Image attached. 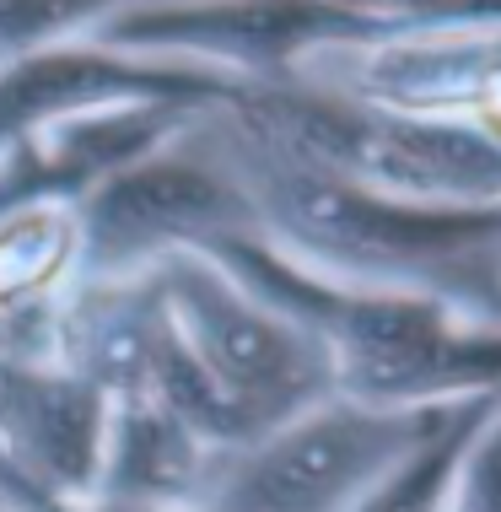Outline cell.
<instances>
[{
	"label": "cell",
	"instance_id": "obj_8",
	"mask_svg": "<svg viewBox=\"0 0 501 512\" xmlns=\"http://www.w3.org/2000/svg\"><path fill=\"white\" fill-rule=\"evenodd\" d=\"M243 221V195L216 178L200 162L178 157H146L130 162L97 189L92 200V232L97 248L108 254H151L162 243H189V238H232Z\"/></svg>",
	"mask_w": 501,
	"mask_h": 512
},
{
	"label": "cell",
	"instance_id": "obj_10",
	"mask_svg": "<svg viewBox=\"0 0 501 512\" xmlns=\"http://www.w3.org/2000/svg\"><path fill=\"white\" fill-rule=\"evenodd\" d=\"M173 98V92H200L184 76H151L135 65L92 60V54H54V60H33L22 71L0 81V135L22 130L27 119H54L60 108H87L108 98Z\"/></svg>",
	"mask_w": 501,
	"mask_h": 512
},
{
	"label": "cell",
	"instance_id": "obj_5",
	"mask_svg": "<svg viewBox=\"0 0 501 512\" xmlns=\"http://www.w3.org/2000/svg\"><path fill=\"white\" fill-rule=\"evenodd\" d=\"M157 308L254 437L334 394L318 335L248 292L227 265L173 259L157 286Z\"/></svg>",
	"mask_w": 501,
	"mask_h": 512
},
{
	"label": "cell",
	"instance_id": "obj_6",
	"mask_svg": "<svg viewBox=\"0 0 501 512\" xmlns=\"http://www.w3.org/2000/svg\"><path fill=\"white\" fill-rule=\"evenodd\" d=\"M108 432V399L60 367H0V475H17V496L87 502L97 486Z\"/></svg>",
	"mask_w": 501,
	"mask_h": 512
},
{
	"label": "cell",
	"instance_id": "obj_13",
	"mask_svg": "<svg viewBox=\"0 0 501 512\" xmlns=\"http://www.w3.org/2000/svg\"><path fill=\"white\" fill-rule=\"evenodd\" d=\"M108 0H0V49H27L49 33L87 22Z\"/></svg>",
	"mask_w": 501,
	"mask_h": 512
},
{
	"label": "cell",
	"instance_id": "obj_2",
	"mask_svg": "<svg viewBox=\"0 0 501 512\" xmlns=\"http://www.w3.org/2000/svg\"><path fill=\"white\" fill-rule=\"evenodd\" d=\"M270 221L302 254L340 270V286L437 297L469 318H501V211L410 205L275 157Z\"/></svg>",
	"mask_w": 501,
	"mask_h": 512
},
{
	"label": "cell",
	"instance_id": "obj_3",
	"mask_svg": "<svg viewBox=\"0 0 501 512\" xmlns=\"http://www.w3.org/2000/svg\"><path fill=\"white\" fill-rule=\"evenodd\" d=\"M248 130L270 157L334 173L372 195L448 211H501V146L458 124L378 114L351 98L270 92L248 103Z\"/></svg>",
	"mask_w": 501,
	"mask_h": 512
},
{
	"label": "cell",
	"instance_id": "obj_1",
	"mask_svg": "<svg viewBox=\"0 0 501 512\" xmlns=\"http://www.w3.org/2000/svg\"><path fill=\"white\" fill-rule=\"evenodd\" d=\"M221 254L248 292L313 329L334 394L351 405L458 410L501 399V318H469L437 297L340 286L243 238H221Z\"/></svg>",
	"mask_w": 501,
	"mask_h": 512
},
{
	"label": "cell",
	"instance_id": "obj_9",
	"mask_svg": "<svg viewBox=\"0 0 501 512\" xmlns=\"http://www.w3.org/2000/svg\"><path fill=\"white\" fill-rule=\"evenodd\" d=\"M378 22L334 6V0H200V6H162L119 17L114 33L135 44H189L232 54V60H286V54L329 44V38H367Z\"/></svg>",
	"mask_w": 501,
	"mask_h": 512
},
{
	"label": "cell",
	"instance_id": "obj_11",
	"mask_svg": "<svg viewBox=\"0 0 501 512\" xmlns=\"http://www.w3.org/2000/svg\"><path fill=\"white\" fill-rule=\"evenodd\" d=\"M71 254V227L54 211H27L0 227V308L33 302Z\"/></svg>",
	"mask_w": 501,
	"mask_h": 512
},
{
	"label": "cell",
	"instance_id": "obj_4",
	"mask_svg": "<svg viewBox=\"0 0 501 512\" xmlns=\"http://www.w3.org/2000/svg\"><path fill=\"white\" fill-rule=\"evenodd\" d=\"M458 410H367L329 394L243 448L216 453L189 512H356Z\"/></svg>",
	"mask_w": 501,
	"mask_h": 512
},
{
	"label": "cell",
	"instance_id": "obj_7",
	"mask_svg": "<svg viewBox=\"0 0 501 512\" xmlns=\"http://www.w3.org/2000/svg\"><path fill=\"white\" fill-rule=\"evenodd\" d=\"M378 114L458 124L501 146V27H437L372 44L356 65V98Z\"/></svg>",
	"mask_w": 501,
	"mask_h": 512
},
{
	"label": "cell",
	"instance_id": "obj_12",
	"mask_svg": "<svg viewBox=\"0 0 501 512\" xmlns=\"http://www.w3.org/2000/svg\"><path fill=\"white\" fill-rule=\"evenodd\" d=\"M367 22L399 17L426 27H501V0H334Z\"/></svg>",
	"mask_w": 501,
	"mask_h": 512
}]
</instances>
